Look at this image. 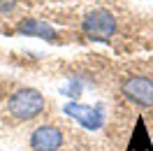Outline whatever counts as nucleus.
<instances>
[{
  "instance_id": "0eeeda50",
  "label": "nucleus",
  "mask_w": 153,
  "mask_h": 151,
  "mask_svg": "<svg viewBox=\"0 0 153 151\" xmlns=\"http://www.w3.org/2000/svg\"><path fill=\"white\" fill-rule=\"evenodd\" d=\"M14 5H16V0H0V12H10V10H14Z\"/></svg>"
},
{
  "instance_id": "20e7f679",
  "label": "nucleus",
  "mask_w": 153,
  "mask_h": 151,
  "mask_svg": "<svg viewBox=\"0 0 153 151\" xmlns=\"http://www.w3.org/2000/svg\"><path fill=\"white\" fill-rule=\"evenodd\" d=\"M84 30L95 40H109L116 30V19L107 10H93L84 16Z\"/></svg>"
},
{
  "instance_id": "7ed1b4c3",
  "label": "nucleus",
  "mask_w": 153,
  "mask_h": 151,
  "mask_svg": "<svg viewBox=\"0 0 153 151\" xmlns=\"http://www.w3.org/2000/svg\"><path fill=\"white\" fill-rule=\"evenodd\" d=\"M123 95L130 102L139 105V107H153V79L149 77H128L123 81Z\"/></svg>"
},
{
  "instance_id": "f257e3e1",
  "label": "nucleus",
  "mask_w": 153,
  "mask_h": 151,
  "mask_svg": "<svg viewBox=\"0 0 153 151\" xmlns=\"http://www.w3.org/2000/svg\"><path fill=\"white\" fill-rule=\"evenodd\" d=\"M47 100L37 88H19L7 98V114L14 121H33L44 112Z\"/></svg>"
},
{
  "instance_id": "f03ea898",
  "label": "nucleus",
  "mask_w": 153,
  "mask_h": 151,
  "mask_svg": "<svg viewBox=\"0 0 153 151\" xmlns=\"http://www.w3.org/2000/svg\"><path fill=\"white\" fill-rule=\"evenodd\" d=\"M28 142L33 151H60L65 144V130L53 123H42L30 132Z\"/></svg>"
},
{
  "instance_id": "39448f33",
  "label": "nucleus",
  "mask_w": 153,
  "mask_h": 151,
  "mask_svg": "<svg viewBox=\"0 0 153 151\" xmlns=\"http://www.w3.org/2000/svg\"><path fill=\"white\" fill-rule=\"evenodd\" d=\"M63 114H67L70 119H74L76 123H81L86 130H97L102 126V114L95 107L88 105H79V102H67L63 107Z\"/></svg>"
},
{
  "instance_id": "423d86ee",
  "label": "nucleus",
  "mask_w": 153,
  "mask_h": 151,
  "mask_svg": "<svg viewBox=\"0 0 153 151\" xmlns=\"http://www.w3.org/2000/svg\"><path fill=\"white\" fill-rule=\"evenodd\" d=\"M19 33L21 35H35V37L47 40V42H56V30L47 21H39V19H26L19 26Z\"/></svg>"
}]
</instances>
